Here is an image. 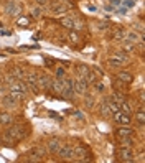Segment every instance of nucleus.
<instances>
[{"instance_id": "2", "label": "nucleus", "mask_w": 145, "mask_h": 163, "mask_svg": "<svg viewBox=\"0 0 145 163\" xmlns=\"http://www.w3.org/2000/svg\"><path fill=\"white\" fill-rule=\"evenodd\" d=\"M45 153H46V150L41 145H33V147L28 150V161H41Z\"/></svg>"}, {"instance_id": "1", "label": "nucleus", "mask_w": 145, "mask_h": 163, "mask_svg": "<svg viewBox=\"0 0 145 163\" xmlns=\"http://www.w3.org/2000/svg\"><path fill=\"white\" fill-rule=\"evenodd\" d=\"M12 137L15 138L17 142H20V140H25L27 135L30 133V130L27 129V127H23V125H15V127H10V129L7 130Z\"/></svg>"}, {"instance_id": "10", "label": "nucleus", "mask_w": 145, "mask_h": 163, "mask_svg": "<svg viewBox=\"0 0 145 163\" xmlns=\"http://www.w3.org/2000/svg\"><path fill=\"white\" fill-rule=\"evenodd\" d=\"M61 147V140L60 138H51V140H48V143H46V152H48L50 155H55L58 150H60Z\"/></svg>"}, {"instance_id": "46", "label": "nucleus", "mask_w": 145, "mask_h": 163, "mask_svg": "<svg viewBox=\"0 0 145 163\" xmlns=\"http://www.w3.org/2000/svg\"><path fill=\"white\" fill-rule=\"evenodd\" d=\"M60 2H68V0H60Z\"/></svg>"}, {"instance_id": "32", "label": "nucleus", "mask_w": 145, "mask_h": 163, "mask_svg": "<svg viewBox=\"0 0 145 163\" xmlns=\"http://www.w3.org/2000/svg\"><path fill=\"white\" fill-rule=\"evenodd\" d=\"M68 38H69V41L74 43V45H78L79 43V33L78 31H74V30H69V35H68Z\"/></svg>"}, {"instance_id": "24", "label": "nucleus", "mask_w": 145, "mask_h": 163, "mask_svg": "<svg viewBox=\"0 0 145 163\" xmlns=\"http://www.w3.org/2000/svg\"><path fill=\"white\" fill-rule=\"evenodd\" d=\"M12 122H13V117H12L8 112L0 114V124H2V125H8V124H12Z\"/></svg>"}, {"instance_id": "25", "label": "nucleus", "mask_w": 145, "mask_h": 163, "mask_svg": "<svg viewBox=\"0 0 145 163\" xmlns=\"http://www.w3.org/2000/svg\"><path fill=\"white\" fill-rule=\"evenodd\" d=\"M2 104H3L5 107H15V106H17V101H15V99L12 97L10 94H7V96L2 99Z\"/></svg>"}, {"instance_id": "17", "label": "nucleus", "mask_w": 145, "mask_h": 163, "mask_svg": "<svg viewBox=\"0 0 145 163\" xmlns=\"http://www.w3.org/2000/svg\"><path fill=\"white\" fill-rule=\"evenodd\" d=\"M111 56H112V58H115V60H119V61H122L124 65L130 63V56H129V53H124V51H114V53H112Z\"/></svg>"}, {"instance_id": "23", "label": "nucleus", "mask_w": 145, "mask_h": 163, "mask_svg": "<svg viewBox=\"0 0 145 163\" xmlns=\"http://www.w3.org/2000/svg\"><path fill=\"white\" fill-rule=\"evenodd\" d=\"M73 150H74V158H83L84 155H88V148L86 147H81V145H78V147H73Z\"/></svg>"}, {"instance_id": "28", "label": "nucleus", "mask_w": 145, "mask_h": 163, "mask_svg": "<svg viewBox=\"0 0 145 163\" xmlns=\"http://www.w3.org/2000/svg\"><path fill=\"white\" fill-rule=\"evenodd\" d=\"M111 99H112V101H114V102H117V104H119V106H120V104H122V102L125 101V97H124V94H122V92H119V91H115V92H112V96H111Z\"/></svg>"}, {"instance_id": "37", "label": "nucleus", "mask_w": 145, "mask_h": 163, "mask_svg": "<svg viewBox=\"0 0 145 163\" xmlns=\"http://www.w3.org/2000/svg\"><path fill=\"white\" fill-rule=\"evenodd\" d=\"M120 110H122V112H125V114H130V112H132V107L129 106V102H127V101H124L122 104H120Z\"/></svg>"}, {"instance_id": "9", "label": "nucleus", "mask_w": 145, "mask_h": 163, "mask_svg": "<svg viewBox=\"0 0 145 163\" xmlns=\"http://www.w3.org/2000/svg\"><path fill=\"white\" fill-rule=\"evenodd\" d=\"M25 83L28 84L30 91H33L35 94H38V92H40V84H38V79H36L35 74H28V76H25Z\"/></svg>"}, {"instance_id": "45", "label": "nucleus", "mask_w": 145, "mask_h": 163, "mask_svg": "<svg viewBox=\"0 0 145 163\" xmlns=\"http://www.w3.org/2000/svg\"><path fill=\"white\" fill-rule=\"evenodd\" d=\"M38 5H46V0H36Z\"/></svg>"}, {"instance_id": "7", "label": "nucleus", "mask_w": 145, "mask_h": 163, "mask_svg": "<svg viewBox=\"0 0 145 163\" xmlns=\"http://www.w3.org/2000/svg\"><path fill=\"white\" fill-rule=\"evenodd\" d=\"M88 81L84 78H79L78 81H74L73 83V87H74V94H86L88 92Z\"/></svg>"}, {"instance_id": "26", "label": "nucleus", "mask_w": 145, "mask_h": 163, "mask_svg": "<svg viewBox=\"0 0 145 163\" xmlns=\"http://www.w3.org/2000/svg\"><path fill=\"white\" fill-rule=\"evenodd\" d=\"M117 140H119L120 147H132V145H134L132 137H120V138H117Z\"/></svg>"}, {"instance_id": "14", "label": "nucleus", "mask_w": 145, "mask_h": 163, "mask_svg": "<svg viewBox=\"0 0 145 163\" xmlns=\"http://www.w3.org/2000/svg\"><path fill=\"white\" fill-rule=\"evenodd\" d=\"M50 8L53 13H65V12L68 10V5L65 2H60V0H56V2H53L50 5Z\"/></svg>"}, {"instance_id": "34", "label": "nucleus", "mask_w": 145, "mask_h": 163, "mask_svg": "<svg viewBox=\"0 0 145 163\" xmlns=\"http://www.w3.org/2000/svg\"><path fill=\"white\" fill-rule=\"evenodd\" d=\"M10 96L13 97L17 102H18V101H23V99H25V92H20V91H10Z\"/></svg>"}, {"instance_id": "8", "label": "nucleus", "mask_w": 145, "mask_h": 163, "mask_svg": "<svg viewBox=\"0 0 145 163\" xmlns=\"http://www.w3.org/2000/svg\"><path fill=\"white\" fill-rule=\"evenodd\" d=\"M8 89L10 91H20V92H27L30 91V87H28V84L25 83V81H22V79H17V81H13L10 86H8Z\"/></svg>"}, {"instance_id": "38", "label": "nucleus", "mask_w": 145, "mask_h": 163, "mask_svg": "<svg viewBox=\"0 0 145 163\" xmlns=\"http://www.w3.org/2000/svg\"><path fill=\"white\" fill-rule=\"evenodd\" d=\"M86 99H84V102H86V106L88 107H92V104H94V97H92L91 94H88V92H86Z\"/></svg>"}, {"instance_id": "19", "label": "nucleus", "mask_w": 145, "mask_h": 163, "mask_svg": "<svg viewBox=\"0 0 145 163\" xmlns=\"http://www.w3.org/2000/svg\"><path fill=\"white\" fill-rule=\"evenodd\" d=\"M117 79H120L125 84H132V83H134V76H132L130 73H127V71H119Z\"/></svg>"}, {"instance_id": "47", "label": "nucleus", "mask_w": 145, "mask_h": 163, "mask_svg": "<svg viewBox=\"0 0 145 163\" xmlns=\"http://www.w3.org/2000/svg\"><path fill=\"white\" fill-rule=\"evenodd\" d=\"M0 78H2V71H0Z\"/></svg>"}, {"instance_id": "3", "label": "nucleus", "mask_w": 145, "mask_h": 163, "mask_svg": "<svg viewBox=\"0 0 145 163\" xmlns=\"http://www.w3.org/2000/svg\"><path fill=\"white\" fill-rule=\"evenodd\" d=\"M56 155L60 156L61 160H73V158H74L73 145H69V143H61V147H60V150L56 152Z\"/></svg>"}, {"instance_id": "22", "label": "nucleus", "mask_w": 145, "mask_h": 163, "mask_svg": "<svg viewBox=\"0 0 145 163\" xmlns=\"http://www.w3.org/2000/svg\"><path fill=\"white\" fill-rule=\"evenodd\" d=\"M10 74H12L13 78H17V79H23V78L27 76L25 71H23L22 68H18V66H13V68H12V69H10Z\"/></svg>"}, {"instance_id": "44", "label": "nucleus", "mask_w": 145, "mask_h": 163, "mask_svg": "<svg viewBox=\"0 0 145 163\" xmlns=\"http://www.w3.org/2000/svg\"><path fill=\"white\" fill-rule=\"evenodd\" d=\"M94 86H96V89L99 91V92H102V91H104V86H102L101 83H97V81H96V83H94Z\"/></svg>"}, {"instance_id": "12", "label": "nucleus", "mask_w": 145, "mask_h": 163, "mask_svg": "<svg viewBox=\"0 0 145 163\" xmlns=\"http://www.w3.org/2000/svg\"><path fill=\"white\" fill-rule=\"evenodd\" d=\"M134 135V129H130L129 125H120L117 127V130H115V137L120 138V137H132Z\"/></svg>"}, {"instance_id": "36", "label": "nucleus", "mask_w": 145, "mask_h": 163, "mask_svg": "<svg viewBox=\"0 0 145 163\" xmlns=\"http://www.w3.org/2000/svg\"><path fill=\"white\" fill-rule=\"evenodd\" d=\"M124 35H125L124 30H115V31L112 33V38L117 40V41H122V40H124Z\"/></svg>"}, {"instance_id": "15", "label": "nucleus", "mask_w": 145, "mask_h": 163, "mask_svg": "<svg viewBox=\"0 0 145 163\" xmlns=\"http://www.w3.org/2000/svg\"><path fill=\"white\" fill-rule=\"evenodd\" d=\"M36 79H38L40 89L50 91V86H51V78H50V76H46V74H41V76H36Z\"/></svg>"}, {"instance_id": "18", "label": "nucleus", "mask_w": 145, "mask_h": 163, "mask_svg": "<svg viewBox=\"0 0 145 163\" xmlns=\"http://www.w3.org/2000/svg\"><path fill=\"white\" fill-rule=\"evenodd\" d=\"M0 137H2V143H5L7 147H15V145H17V140L10 135V133H8L7 130H5Z\"/></svg>"}, {"instance_id": "29", "label": "nucleus", "mask_w": 145, "mask_h": 163, "mask_svg": "<svg viewBox=\"0 0 145 163\" xmlns=\"http://www.w3.org/2000/svg\"><path fill=\"white\" fill-rule=\"evenodd\" d=\"M106 104H107V107L111 109V112H112V114H114V112H117V110H120V106H119L117 102H114L111 97L106 99Z\"/></svg>"}, {"instance_id": "31", "label": "nucleus", "mask_w": 145, "mask_h": 163, "mask_svg": "<svg viewBox=\"0 0 145 163\" xmlns=\"http://www.w3.org/2000/svg\"><path fill=\"white\" fill-rule=\"evenodd\" d=\"M17 25L20 28H27L30 25V18H28V17H18V18H17Z\"/></svg>"}, {"instance_id": "30", "label": "nucleus", "mask_w": 145, "mask_h": 163, "mask_svg": "<svg viewBox=\"0 0 145 163\" xmlns=\"http://www.w3.org/2000/svg\"><path fill=\"white\" fill-rule=\"evenodd\" d=\"M73 20L74 18H71V17H65V18L60 20V23H61V26L68 28V30H73Z\"/></svg>"}, {"instance_id": "27", "label": "nucleus", "mask_w": 145, "mask_h": 163, "mask_svg": "<svg viewBox=\"0 0 145 163\" xmlns=\"http://www.w3.org/2000/svg\"><path fill=\"white\" fill-rule=\"evenodd\" d=\"M107 65L111 66V68H122V66H125L122 61L115 60V58H112V56H109V58H107Z\"/></svg>"}, {"instance_id": "21", "label": "nucleus", "mask_w": 145, "mask_h": 163, "mask_svg": "<svg viewBox=\"0 0 145 163\" xmlns=\"http://www.w3.org/2000/svg\"><path fill=\"white\" fill-rule=\"evenodd\" d=\"M76 71H78V74H79V78H88L89 76V73H91V69L86 66V65H78L76 66Z\"/></svg>"}, {"instance_id": "43", "label": "nucleus", "mask_w": 145, "mask_h": 163, "mask_svg": "<svg viewBox=\"0 0 145 163\" xmlns=\"http://www.w3.org/2000/svg\"><path fill=\"white\" fill-rule=\"evenodd\" d=\"M56 76L60 78V79H61V78H65V71H63L61 68H58V69H56Z\"/></svg>"}, {"instance_id": "13", "label": "nucleus", "mask_w": 145, "mask_h": 163, "mask_svg": "<svg viewBox=\"0 0 145 163\" xmlns=\"http://www.w3.org/2000/svg\"><path fill=\"white\" fill-rule=\"evenodd\" d=\"M50 91H53V94H56V96H61V92H63V81H61L60 78H58V79H53V78H51Z\"/></svg>"}, {"instance_id": "11", "label": "nucleus", "mask_w": 145, "mask_h": 163, "mask_svg": "<svg viewBox=\"0 0 145 163\" xmlns=\"http://www.w3.org/2000/svg\"><path fill=\"white\" fill-rule=\"evenodd\" d=\"M5 12H7L10 17H15V15L20 13V5L15 3L13 0H8V2L5 3Z\"/></svg>"}, {"instance_id": "16", "label": "nucleus", "mask_w": 145, "mask_h": 163, "mask_svg": "<svg viewBox=\"0 0 145 163\" xmlns=\"http://www.w3.org/2000/svg\"><path fill=\"white\" fill-rule=\"evenodd\" d=\"M122 41H129V43L137 45L138 41H142V35H137L135 31H127V33L124 35V40H122Z\"/></svg>"}, {"instance_id": "33", "label": "nucleus", "mask_w": 145, "mask_h": 163, "mask_svg": "<svg viewBox=\"0 0 145 163\" xmlns=\"http://www.w3.org/2000/svg\"><path fill=\"white\" fill-rule=\"evenodd\" d=\"M122 51L124 53H132V51H135V45L129 41H122Z\"/></svg>"}, {"instance_id": "40", "label": "nucleus", "mask_w": 145, "mask_h": 163, "mask_svg": "<svg viewBox=\"0 0 145 163\" xmlns=\"http://www.w3.org/2000/svg\"><path fill=\"white\" fill-rule=\"evenodd\" d=\"M127 86H129V84L122 83L120 79H115V81H114V87H115V89H120V87H127Z\"/></svg>"}, {"instance_id": "35", "label": "nucleus", "mask_w": 145, "mask_h": 163, "mask_svg": "<svg viewBox=\"0 0 145 163\" xmlns=\"http://www.w3.org/2000/svg\"><path fill=\"white\" fill-rule=\"evenodd\" d=\"M135 120H137L140 125H143V124H145V114H143V109H142V107L138 109V112L135 114Z\"/></svg>"}, {"instance_id": "39", "label": "nucleus", "mask_w": 145, "mask_h": 163, "mask_svg": "<svg viewBox=\"0 0 145 163\" xmlns=\"http://www.w3.org/2000/svg\"><path fill=\"white\" fill-rule=\"evenodd\" d=\"M97 79H99V78H97V76H96L94 73H89V76L86 78V81H88V84H94V83H96Z\"/></svg>"}, {"instance_id": "4", "label": "nucleus", "mask_w": 145, "mask_h": 163, "mask_svg": "<svg viewBox=\"0 0 145 163\" xmlns=\"http://www.w3.org/2000/svg\"><path fill=\"white\" fill-rule=\"evenodd\" d=\"M134 152H132V147H119L117 150V160L120 161H125V163H130L134 161Z\"/></svg>"}, {"instance_id": "41", "label": "nucleus", "mask_w": 145, "mask_h": 163, "mask_svg": "<svg viewBox=\"0 0 145 163\" xmlns=\"http://www.w3.org/2000/svg\"><path fill=\"white\" fill-rule=\"evenodd\" d=\"M92 73H94L97 78H102V71H101V69L97 68V66H94V69H92Z\"/></svg>"}, {"instance_id": "42", "label": "nucleus", "mask_w": 145, "mask_h": 163, "mask_svg": "<svg viewBox=\"0 0 145 163\" xmlns=\"http://www.w3.org/2000/svg\"><path fill=\"white\" fill-rule=\"evenodd\" d=\"M41 13H43V8H40V7H36L33 10V17H40Z\"/></svg>"}, {"instance_id": "20", "label": "nucleus", "mask_w": 145, "mask_h": 163, "mask_svg": "<svg viewBox=\"0 0 145 163\" xmlns=\"http://www.w3.org/2000/svg\"><path fill=\"white\" fill-rule=\"evenodd\" d=\"M99 114L102 115L104 119H107V117H112V112H111V109L107 107V104H106V99L99 104Z\"/></svg>"}, {"instance_id": "5", "label": "nucleus", "mask_w": 145, "mask_h": 163, "mask_svg": "<svg viewBox=\"0 0 145 163\" xmlns=\"http://www.w3.org/2000/svg\"><path fill=\"white\" fill-rule=\"evenodd\" d=\"M61 81H63V92H61V96L66 97V99H73L74 97L73 81L71 79H66V78H61Z\"/></svg>"}, {"instance_id": "6", "label": "nucleus", "mask_w": 145, "mask_h": 163, "mask_svg": "<svg viewBox=\"0 0 145 163\" xmlns=\"http://www.w3.org/2000/svg\"><path fill=\"white\" fill-rule=\"evenodd\" d=\"M112 115H114V120L117 122L119 125H130V122H132L130 114H125L122 110H117V112H114Z\"/></svg>"}]
</instances>
